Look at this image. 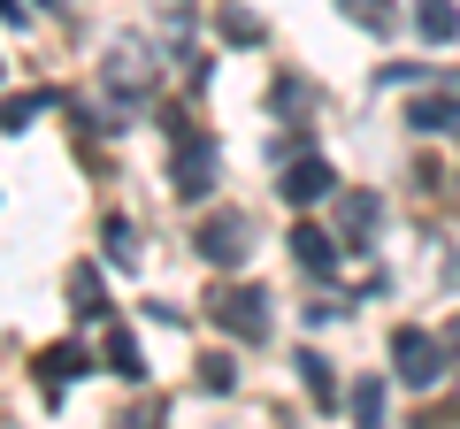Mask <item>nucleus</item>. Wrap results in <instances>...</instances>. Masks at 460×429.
<instances>
[{
    "instance_id": "1",
    "label": "nucleus",
    "mask_w": 460,
    "mask_h": 429,
    "mask_svg": "<svg viewBox=\"0 0 460 429\" xmlns=\"http://www.w3.org/2000/svg\"><path fill=\"white\" fill-rule=\"evenodd\" d=\"M208 307H215V322H223L230 337H246V346L269 337V292H261V284H223Z\"/></svg>"
},
{
    "instance_id": "2",
    "label": "nucleus",
    "mask_w": 460,
    "mask_h": 429,
    "mask_svg": "<svg viewBox=\"0 0 460 429\" xmlns=\"http://www.w3.org/2000/svg\"><path fill=\"white\" fill-rule=\"evenodd\" d=\"M392 361H399V383H414V391H429V383H445V346L422 330H399L392 337Z\"/></svg>"
},
{
    "instance_id": "3",
    "label": "nucleus",
    "mask_w": 460,
    "mask_h": 429,
    "mask_svg": "<svg viewBox=\"0 0 460 429\" xmlns=\"http://www.w3.org/2000/svg\"><path fill=\"white\" fill-rule=\"evenodd\" d=\"M199 253H208L215 268H230V261H246V246H253V223L238 207H223V214H208V223H199V238H192Z\"/></svg>"
},
{
    "instance_id": "4",
    "label": "nucleus",
    "mask_w": 460,
    "mask_h": 429,
    "mask_svg": "<svg viewBox=\"0 0 460 429\" xmlns=\"http://www.w3.org/2000/svg\"><path fill=\"white\" fill-rule=\"evenodd\" d=\"M208 192H215V138L192 131L177 146V199H208Z\"/></svg>"
},
{
    "instance_id": "5",
    "label": "nucleus",
    "mask_w": 460,
    "mask_h": 429,
    "mask_svg": "<svg viewBox=\"0 0 460 429\" xmlns=\"http://www.w3.org/2000/svg\"><path fill=\"white\" fill-rule=\"evenodd\" d=\"M292 261L307 268V276H338V238L314 231V223H299V231H292Z\"/></svg>"
},
{
    "instance_id": "6",
    "label": "nucleus",
    "mask_w": 460,
    "mask_h": 429,
    "mask_svg": "<svg viewBox=\"0 0 460 429\" xmlns=\"http://www.w3.org/2000/svg\"><path fill=\"white\" fill-rule=\"evenodd\" d=\"M407 123H414V131H422V138H438V131H460V92H453V84H445V92L438 100H414V108H407Z\"/></svg>"
},
{
    "instance_id": "7",
    "label": "nucleus",
    "mask_w": 460,
    "mask_h": 429,
    "mask_svg": "<svg viewBox=\"0 0 460 429\" xmlns=\"http://www.w3.org/2000/svg\"><path fill=\"white\" fill-rule=\"evenodd\" d=\"M330 184H338V177H330L323 162H292V169H284V184H277V192L292 199V207H314V199H330Z\"/></svg>"
},
{
    "instance_id": "8",
    "label": "nucleus",
    "mask_w": 460,
    "mask_h": 429,
    "mask_svg": "<svg viewBox=\"0 0 460 429\" xmlns=\"http://www.w3.org/2000/svg\"><path fill=\"white\" fill-rule=\"evenodd\" d=\"M414 31H422L429 47H453L460 39V8L453 0H414Z\"/></svg>"
},
{
    "instance_id": "9",
    "label": "nucleus",
    "mask_w": 460,
    "mask_h": 429,
    "mask_svg": "<svg viewBox=\"0 0 460 429\" xmlns=\"http://www.w3.org/2000/svg\"><path fill=\"white\" fill-rule=\"evenodd\" d=\"M84 368H93L84 346H47V353H39V376H47V383H77Z\"/></svg>"
},
{
    "instance_id": "10",
    "label": "nucleus",
    "mask_w": 460,
    "mask_h": 429,
    "mask_svg": "<svg viewBox=\"0 0 460 429\" xmlns=\"http://www.w3.org/2000/svg\"><path fill=\"white\" fill-rule=\"evenodd\" d=\"M108 368H115L123 383H146V353H138L131 330H115V337H108Z\"/></svg>"
},
{
    "instance_id": "11",
    "label": "nucleus",
    "mask_w": 460,
    "mask_h": 429,
    "mask_svg": "<svg viewBox=\"0 0 460 429\" xmlns=\"http://www.w3.org/2000/svg\"><path fill=\"white\" fill-rule=\"evenodd\" d=\"M299 383H307V398H314V407H338V376H330V361H323V353H299Z\"/></svg>"
},
{
    "instance_id": "12",
    "label": "nucleus",
    "mask_w": 460,
    "mask_h": 429,
    "mask_svg": "<svg viewBox=\"0 0 460 429\" xmlns=\"http://www.w3.org/2000/svg\"><path fill=\"white\" fill-rule=\"evenodd\" d=\"M384 223V199H368V192H353L345 199V238H368Z\"/></svg>"
},
{
    "instance_id": "13",
    "label": "nucleus",
    "mask_w": 460,
    "mask_h": 429,
    "mask_svg": "<svg viewBox=\"0 0 460 429\" xmlns=\"http://www.w3.org/2000/svg\"><path fill=\"white\" fill-rule=\"evenodd\" d=\"M39 108H54V92H16V100H0V131H23Z\"/></svg>"
},
{
    "instance_id": "14",
    "label": "nucleus",
    "mask_w": 460,
    "mask_h": 429,
    "mask_svg": "<svg viewBox=\"0 0 460 429\" xmlns=\"http://www.w3.org/2000/svg\"><path fill=\"white\" fill-rule=\"evenodd\" d=\"M338 8H345V16H353V23H368V31H376V39L392 31V23H399V16H392V0H338Z\"/></svg>"
},
{
    "instance_id": "15",
    "label": "nucleus",
    "mask_w": 460,
    "mask_h": 429,
    "mask_svg": "<svg viewBox=\"0 0 460 429\" xmlns=\"http://www.w3.org/2000/svg\"><path fill=\"white\" fill-rule=\"evenodd\" d=\"M69 292H77V314H108V292H100L93 268H69Z\"/></svg>"
},
{
    "instance_id": "16",
    "label": "nucleus",
    "mask_w": 460,
    "mask_h": 429,
    "mask_svg": "<svg viewBox=\"0 0 460 429\" xmlns=\"http://www.w3.org/2000/svg\"><path fill=\"white\" fill-rule=\"evenodd\" d=\"M108 261L115 268H138V231H131V223H108Z\"/></svg>"
},
{
    "instance_id": "17",
    "label": "nucleus",
    "mask_w": 460,
    "mask_h": 429,
    "mask_svg": "<svg viewBox=\"0 0 460 429\" xmlns=\"http://www.w3.org/2000/svg\"><path fill=\"white\" fill-rule=\"evenodd\" d=\"M199 383H208V391H230V383H238V368H230V353H208V361H199Z\"/></svg>"
},
{
    "instance_id": "18",
    "label": "nucleus",
    "mask_w": 460,
    "mask_h": 429,
    "mask_svg": "<svg viewBox=\"0 0 460 429\" xmlns=\"http://www.w3.org/2000/svg\"><path fill=\"white\" fill-rule=\"evenodd\" d=\"M353 414H361V429H376V414H384V383H361V391H353Z\"/></svg>"
},
{
    "instance_id": "19",
    "label": "nucleus",
    "mask_w": 460,
    "mask_h": 429,
    "mask_svg": "<svg viewBox=\"0 0 460 429\" xmlns=\"http://www.w3.org/2000/svg\"><path fill=\"white\" fill-rule=\"evenodd\" d=\"M123 429H162V398H138V407L123 414Z\"/></svg>"
},
{
    "instance_id": "20",
    "label": "nucleus",
    "mask_w": 460,
    "mask_h": 429,
    "mask_svg": "<svg viewBox=\"0 0 460 429\" xmlns=\"http://www.w3.org/2000/svg\"><path fill=\"white\" fill-rule=\"evenodd\" d=\"M438 346H445V353H460V322H445V337H438Z\"/></svg>"
}]
</instances>
